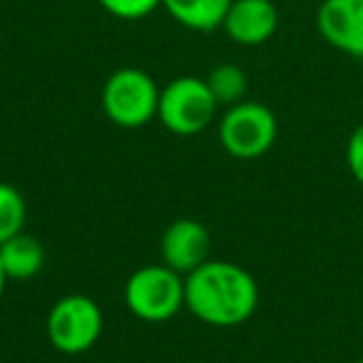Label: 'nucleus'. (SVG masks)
I'll return each mask as SVG.
<instances>
[{
    "label": "nucleus",
    "mask_w": 363,
    "mask_h": 363,
    "mask_svg": "<svg viewBox=\"0 0 363 363\" xmlns=\"http://www.w3.org/2000/svg\"><path fill=\"white\" fill-rule=\"evenodd\" d=\"M204 80H207L214 100H217L219 105H227V107L242 102L244 95H247V90H249L247 72H244L239 65H232V62H222V65H217L207 77H204Z\"/></svg>",
    "instance_id": "12"
},
{
    "label": "nucleus",
    "mask_w": 363,
    "mask_h": 363,
    "mask_svg": "<svg viewBox=\"0 0 363 363\" xmlns=\"http://www.w3.org/2000/svg\"><path fill=\"white\" fill-rule=\"evenodd\" d=\"M28 207L18 187L0 182V244L26 229Z\"/></svg>",
    "instance_id": "13"
},
{
    "label": "nucleus",
    "mask_w": 363,
    "mask_h": 363,
    "mask_svg": "<svg viewBox=\"0 0 363 363\" xmlns=\"http://www.w3.org/2000/svg\"><path fill=\"white\" fill-rule=\"evenodd\" d=\"M217 107L219 102L214 100L207 80L182 75L160 90L157 117L172 135L194 137L212 125L217 117Z\"/></svg>",
    "instance_id": "2"
},
{
    "label": "nucleus",
    "mask_w": 363,
    "mask_h": 363,
    "mask_svg": "<svg viewBox=\"0 0 363 363\" xmlns=\"http://www.w3.org/2000/svg\"><path fill=\"white\" fill-rule=\"evenodd\" d=\"M279 28V11L272 0H232L222 30L237 45L257 48L274 38Z\"/></svg>",
    "instance_id": "9"
},
{
    "label": "nucleus",
    "mask_w": 363,
    "mask_h": 363,
    "mask_svg": "<svg viewBox=\"0 0 363 363\" xmlns=\"http://www.w3.org/2000/svg\"><path fill=\"white\" fill-rule=\"evenodd\" d=\"M209 247H212V237L202 222L189 217L174 219L162 234V264L182 277H187L204 262H209Z\"/></svg>",
    "instance_id": "7"
},
{
    "label": "nucleus",
    "mask_w": 363,
    "mask_h": 363,
    "mask_svg": "<svg viewBox=\"0 0 363 363\" xmlns=\"http://www.w3.org/2000/svg\"><path fill=\"white\" fill-rule=\"evenodd\" d=\"M125 306L140 321H169L184 308V277L164 264L140 267L125 284Z\"/></svg>",
    "instance_id": "3"
},
{
    "label": "nucleus",
    "mask_w": 363,
    "mask_h": 363,
    "mask_svg": "<svg viewBox=\"0 0 363 363\" xmlns=\"http://www.w3.org/2000/svg\"><path fill=\"white\" fill-rule=\"evenodd\" d=\"M351 363H363V358H358V361H351Z\"/></svg>",
    "instance_id": "17"
},
{
    "label": "nucleus",
    "mask_w": 363,
    "mask_h": 363,
    "mask_svg": "<svg viewBox=\"0 0 363 363\" xmlns=\"http://www.w3.org/2000/svg\"><path fill=\"white\" fill-rule=\"evenodd\" d=\"M6 284H8L6 269H3V264H0V298H3V294H6Z\"/></svg>",
    "instance_id": "16"
},
{
    "label": "nucleus",
    "mask_w": 363,
    "mask_h": 363,
    "mask_svg": "<svg viewBox=\"0 0 363 363\" xmlns=\"http://www.w3.org/2000/svg\"><path fill=\"white\" fill-rule=\"evenodd\" d=\"M232 0H162V8L182 28L197 33H212L222 28Z\"/></svg>",
    "instance_id": "11"
},
{
    "label": "nucleus",
    "mask_w": 363,
    "mask_h": 363,
    "mask_svg": "<svg viewBox=\"0 0 363 363\" xmlns=\"http://www.w3.org/2000/svg\"><path fill=\"white\" fill-rule=\"evenodd\" d=\"M279 135L277 115L262 102L242 100L227 107L219 120V142L237 160H259L274 147Z\"/></svg>",
    "instance_id": "6"
},
{
    "label": "nucleus",
    "mask_w": 363,
    "mask_h": 363,
    "mask_svg": "<svg viewBox=\"0 0 363 363\" xmlns=\"http://www.w3.org/2000/svg\"><path fill=\"white\" fill-rule=\"evenodd\" d=\"M102 308L85 294H67L57 298L45 318V333L50 346L65 356H80L90 351L102 336Z\"/></svg>",
    "instance_id": "5"
},
{
    "label": "nucleus",
    "mask_w": 363,
    "mask_h": 363,
    "mask_svg": "<svg viewBox=\"0 0 363 363\" xmlns=\"http://www.w3.org/2000/svg\"><path fill=\"white\" fill-rule=\"evenodd\" d=\"M257 306V279L234 262L209 259L184 277V308L207 326H239L254 316Z\"/></svg>",
    "instance_id": "1"
},
{
    "label": "nucleus",
    "mask_w": 363,
    "mask_h": 363,
    "mask_svg": "<svg viewBox=\"0 0 363 363\" xmlns=\"http://www.w3.org/2000/svg\"><path fill=\"white\" fill-rule=\"evenodd\" d=\"M97 3L120 21H142L162 8V0H97Z\"/></svg>",
    "instance_id": "14"
},
{
    "label": "nucleus",
    "mask_w": 363,
    "mask_h": 363,
    "mask_svg": "<svg viewBox=\"0 0 363 363\" xmlns=\"http://www.w3.org/2000/svg\"><path fill=\"white\" fill-rule=\"evenodd\" d=\"M0 264L6 269L8 281H28L40 274L45 264V249L40 239L21 232L0 244Z\"/></svg>",
    "instance_id": "10"
},
{
    "label": "nucleus",
    "mask_w": 363,
    "mask_h": 363,
    "mask_svg": "<svg viewBox=\"0 0 363 363\" xmlns=\"http://www.w3.org/2000/svg\"><path fill=\"white\" fill-rule=\"evenodd\" d=\"M160 90L155 77L140 67H120L105 80L102 110L107 120L125 130L145 127L157 117Z\"/></svg>",
    "instance_id": "4"
},
{
    "label": "nucleus",
    "mask_w": 363,
    "mask_h": 363,
    "mask_svg": "<svg viewBox=\"0 0 363 363\" xmlns=\"http://www.w3.org/2000/svg\"><path fill=\"white\" fill-rule=\"evenodd\" d=\"M316 28L331 48L363 57V0H323Z\"/></svg>",
    "instance_id": "8"
},
{
    "label": "nucleus",
    "mask_w": 363,
    "mask_h": 363,
    "mask_svg": "<svg viewBox=\"0 0 363 363\" xmlns=\"http://www.w3.org/2000/svg\"><path fill=\"white\" fill-rule=\"evenodd\" d=\"M346 164L351 169L353 179L363 187V122L351 132L346 145Z\"/></svg>",
    "instance_id": "15"
}]
</instances>
